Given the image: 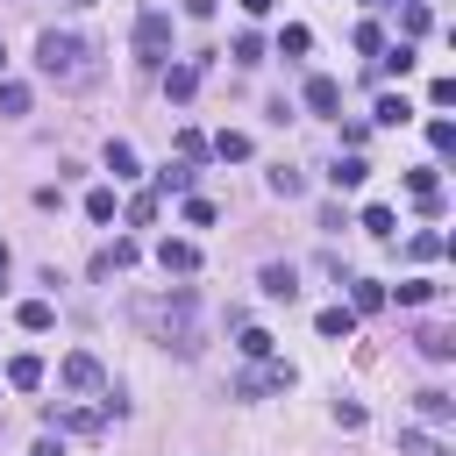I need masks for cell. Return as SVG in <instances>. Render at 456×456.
I'll return each instance as SVG.
<instances>
[{
	"label": "cell",
	"mask_w": 456,
	"mask_h": 456,
	"mask_svg": "<svg viewBox=\"0 0 456 456\" xmlns=\"http://www.w3.org/2000/svg\"><path fill=\"white\" fill-rule=\"evenodd\" d=\"M428 299H435L428 278H406V285H399V306H428Z\"/></svg>",
	"instance_id": "obj_32"
},
{
	"label": "cell",
	"mask_w": 456,
	"mask_h": 456,
	"mask_svg": "<svg viewBox=\"0 0 456 456\" xmlns=\"http://www.w3.org/2000/svg\"><path fill=\"white\" fill-rule=\"evenodd\" d=\"M36 71L50 78V86H93V43H78V36H64V28H43L36 36Z\"/></svg>",
	"instance_id": "obj_1"
},
{
	"label": "cell",
	"mask_w": 456,
	"mask_h": 456,
	"mask_svg": "<svg viewBox=\"0 0 456 456\" xmlns=\"http://www.w3.org/2000/svg\"><path fill=\"white\" fill-rule=\"evenodd\" d=\"M228 57H235V64H264V36H256V28H242V36L228 43Z\"/></svg>",
	"instance_id": "obj_18"
},
{
	"label": "cell",
	"mask_w": 456,
	"mask_h": 456,
	"mask_svg": "<svg viewBox=\"0 0 456 456\" xmlns=\"http://www.w3.org/2000/svg\"><path fill=\"white\" fill-rule=\"evenodd\" d=\"M399 456H449V449H442L435 435H420V428H406V435H399Z\"/></svg>",
	"instance_id": "obj_20"
},
{
	"label": "cell",
	"mask_w": 456,
	"mask_h": 456,
	"mask_svg": "<svg viewBox=\"0 0 456 456\" xmlns=\"http://www.w3.org/2000/svg\"><path fill=\"white\" fill-rule=\"evenodd\" d=\"M314 328H321L328 342H342V335H356V314H349V306H321V314H314Z\"/></svg>",
	"instance_id": "obj_14"
},
{
	"label": "cell",
	"mask_w": 456,
	"mask_h": 456,
	"mask_svg": "<svg viewBox=\"0 0 456 456\" xmlns=\"http://www.w3.org/2000/svg\"><path fill=\"white\" fill-rule=\"evenodd\" d=\"M100 420H107V413H93V406H71L57 428H71V435H100Z\"/></svg>",
	"instance_id": "obj_23"
},
{
	"label": "cell",
	"mask_w": 456,
	"mask_h": 456,
	"mask_svg": "<svg viewBox=\"0 0 456 456\" xmlns=\"http://www.w3.org/2000/svg\"><path fill=\"white\" fill-rule=\"evenodd\" d=\"M107 171H114V178H135V150H128V142H107Z\"/></svg>",
	"instance_id": "obj_25"
},
{
	"label": "cell",
	"mask_w": 456,
	"mask_h": 456,
	"mask_svg": "<svg viewBox=\"0 0 456 456\" xmlns=\"http://www.w3.org/2000/svg\"><path fill=\"white\" fill-rule=\"evenodd\" d=\"M86 214H93V221H114V185H93V192H86Z\"/></svg>",
	"instance_id": "obj_26"
},
{
	"label": "cell",
	"mask_w": 456,
	"mask_h": 456,
	"mask_svg": "<svg viewBox=\"0 0 456 456\" xmlns=\"http://www.w3.org/2000/svg\"><path fill=\"white\" fill-rule=\"evenodd\" d=\"M406 256H413V264H428V256H442V235H435V228H420V235L406 242Z\"/></svg>",
	"instance_id": "obj_28"
},
{
	"label": "cell",
	"mask_w": 456,
	"mask_h": 456,
	"mask_svg": "<svg viewBox=\"0 0 456 456\" xmlns=\"http://www.w3.org/2000/svg\"><path fill=\"white\" fill-rule=\"evenodd\" d=\"M14 321H21L28 335H50V321H57V306H50V299H21V306H14Z\"/></svg>",
	"instance_id": "obj_13"
},
{
	"label": "cell",
	"mask_w": 456,
	"mask_h": 456,
	"mask_svg": "<svg viewBox=\"0 0 456 456\" xmlns=\"http://www.w3.org/2000/svg\"><path fill=\"white\" fill-rule=\"evenodd\" d=\"M363 178H370V164H363V157H335V171H328V185H335V192H356Z\"/></svg>",
	"instance_id": "obj_12"
},
{
	"label": "cell",
	"mask_w": 456,
	"mask_h": 456,
	"mask_svg": "<svg viewBox=\"0 0 456 456\" xmlns=\"http://www.w3.org/2000/svg\"><path fill=\"white\" fill-rule=\"evenodd\" d=\"M0 271H7V242H0Z\"/></svg>",
	"instance_id": "obj_43"
},
{
	"label": "cell",
	"mask_w": 456,
	"mask_h": 456,
	"mask_svg": "<svg viewBox=\"0 0 456 456\" xmlns=\"http://www.w3.org/2000/svg\"><path fill=\"white\" fill-rule=\"evenodd\" d=\"M306 107H314V114H335V107H342V86H335V78H306Z\"/></svg>",
	"instance_id": "obj_16"
},
{
	"label": "cell",
	"mask_w": 456,
	"mask_h": 456,
	"mask_svg": "<svg viewBox=\"0 0 456 456\" xmlns=\"http://www.w3.org/2000/svg\"><path fill=\"white\" fill-rule=\"evenodd\" d=\"M420 420H428V428H449V420H456V399H449L442 385H428V392H420Z\"/></svg>",
	"instance_id": "obj_10"
},
{
	"label": "cell",
	"mask_w": 456,
	"mask_h": 456,
	"mask_svg": "<svg viewBox=\"0 0 456 456\" xmlns=\"http://www.w3.org/2000/svg\"><path fill=\"white\" fill-rule=\"evenodd\" d=\"M0 114H28V86H14V78H0Z\"/></svg>",
	"instance_id": "obj_24"
},
{
	"label": "cell",
	"mask_w": 456,
	"mask_h": 456,
	"mask_svg": "<svg viewBox=\"0 0 456 456\" xmlns=\"http://www.w3.org/2000/svg\"><path fill=\"white\" fill-rule=\"evenodd\" d=\"M164 192H192V164H164V171H157V200H164Z\"/></svg>",
	"instance_id": "obj_19"
},
{
	"label": "cell",
	"mask_w": 456,
	"mask_h": 456,
	"mask_svg": "<svg viewBox=\"0 0 456 456\" xmlns=\"http://www.w3.org/2000/svg\"><path fill=\"white\" fill-rule=\"evenodd\" d=\"M242 14H271V0H242Z\"/></svg>",
	"instance_id": "obj_42"
},
{
	"label": "cell",
	"mask_w": 456,
	"mask_h": 456,
	"mask_svg": "<svg viewBox=\"0 0 456 456\" xmlns=\"http://www.w3.org/2000/svg\"><path fill=\"white\" fill-rule=\"evenodd\" d=\"M335 428H349V435H356V428H363V406H356V399H335Z\"/></svg>",
	"instance_id": "obj_39"
},
{
	"label": "cell",
	"mask_w": 456,
	"mask_h": 456,
	"mask_svg": "<svg viewBox=\"0 0 456 456\" xmlns=\"http://www.w3.org/2000/svg\"><path fill=\"white\" fill-rule=\"evenodd\" d=\"M185 221H192V228H207V221H214V200H200V192H185Z\"/></svg>",
	"instance_id": "obj_38"
},
{
	"label": "cell",
	"mask_w": 456,
	"mask_h": 456,
	"mask_svg": "<svg viewBox=\"0 0 456 456\" xmlns=\"http://www.w3.org/2000/svg\"><path fill=\"white\" fill-rule=\"evenodd\" d=\"M7 385H14V392H36V385H43V356H14V363H7Z\"/></svg>",
	"instance_id": "obj_17"
},
{
	"label": "cell",
	"mask_w": 456,
	"mask_h": 456,
	"mask_svg": "<svg viewBox=\"0 0 456 456\" xmlns=\"http://www.w3.org/2000/svg\"><path fill=\"white\" fill-rule=\"evenodd\" d=\"M399 21H406V36H428V7H420V0H406V7H399Z\"/></svg>",
	"instance_id": "obj_34"
},
{
	"label": "cell",
	"mask_w": 456,
	"mask_h": 456,
	"mask_svg": "<svg viewBox=\"0 0 456 456\" xmlns=\"http://www.w3.org/2000/svg\"><path fill=\"white\" fill-rule=\"evenodd\" d=\"M242 356L264 363V356H271V335H264V328H242Z\"/></svg>",
	"instance_id": "obj_33"
},
{
	"label": "cell",
	"mask_w": 456,
	"mask_h": 456,
	"mask_svg": "<svg viewBox=\"0 0 456 456\" xmlns=\"http://www.w3.org/2000/svg\"><path fill=\"white\" fill-rule=\"evenodd\" d=\"M0 64H7V43H0Z\"/></svg>",
	"instance_id": "obj_44"
},
{
	"label": "cell",
	"mask_w": 456,
	"mask_h": 456,
	"mask_svg": "<svg viewBox=\"0 0 456 456\" xmlns=\"http://www.w3.org/2000/svg\"><path fill=\"white\" fill-rule=\"evenodd\" d=\"M142 321L157 328V342H171L178 356H192L200 349V299H192V285H171L164 299H150L142 306Z\"/></svg>",
	"instance_id": "obj_2"
},
{
	"label": "cell",
	"mask_w": 456,
	"mask_h": 456,
	"mask_svg": "<svg viewBox=\"0 0 456 456\" xmlns=\"http://www.w3.org/2000/svg\"><path fill=\"white\" fill-rule=\"evenodd\" d=\"M178 157H185V164L207 157V135H200V128H178Z\"/></svg>",
	"instance_id": "obj_37"
},
{
	"label": "cell",
	"mask_w": 456,
	"mask_h": 456,
	"mask_svg": "<svg viewBox=\"0 0 456 456\" xmlns=\"http://www.w3.org/2000/svg\"><path fill=\"white\" fill-rule=\"evenodd\" d=\"M406 192H413V207H420V214H435V207H442V178H435V171H406Z\"/></svg>",
	"instance_id": "obj_8"
},
{
	"label": "cell",
	"mask_w": 456,
	"mask_h": 456,
	"mask_svg": "<svg viewBox=\"0 0 456 456\" xmlns=\"http://www.w3.org/2000/svg\"><path fill=\"white\" fill-rule=\"evenodd\" d=\"M356 50H363V57H378V50H385V36H378V21H356Z\"/></svg>",
	"instance_id": "obj_36"
},
{
	"label": "cell",
	"mask_w": 456,
	"mask_h": 456,
	"mask_svg": "<svg viewBox=\"0 0 456 456\" xmlns=\"http://www.w3.org/2000/svg\"><path fill=\"white\" fill-rule=\"evenodd\" d=\"M413 342H420V356H428V363H449V356H456V335H449V328H420Z\"/></svg>",
	"instance_id": "obj_15"
},
{
	"label": "cell",
	"mask_w": 456,
	"mask_h": 456,
	"mask_svg": "<svg viewBox=\"0 0 456 456\" xmlns=\"http://www.w3.org/2000/svg\"><path fill=\"white\" fill-rule=\"evenodd\" d=\"M306 43H314V36H306V28H299V21H292V28H285V36H278V50H285V57H306Z\"/></svg>",
	"instance_id": "obj_35"
},
{
	"label": "cell",
	"mask_w": 456,
	"mask_h": 456,
	"mask_svg": "<svg viewBox=\"0 0 456 456\" xmlns=\"http://www.w3.org/2000/svg\"><path fill=\"white\" fill-rule=\"evenodd\" d=\"M128 221L150 228V221H157V192H135V200H128Z\"/></svg>",
	"instance_id": "obj_31"
},
{
	"label": "cell",
	"mask_w": 456,
	"mask_h": 456,
	"mask_svg": "<svg viewBox=\"0 0 456 456\" xmlns=\"http://www.w3.org/2000/svg\"><path fill=\"white\" fill-rule=\"evenodd\" d=\"M200 93V64H164V100H192Z\"/></svg>",
	"instance_id": "obj_7"
},
{
	"label": "cell",
	"mask_w": 456,
	"mask_h": 456,
	"mask_svg": "<svg viewBox=\"0 0 456 456\" xmlns=\"http://www.w3.org/2000/svg\"><path fill=\"white\" fill-rule=\"evenodd\" d=\"M135 256H142V249H135L128 235H114V242H107V249L93 256V278H114V271H135Z\"/></svg>",
	"instance_id": "obj_4"
},
{
	"label": "cell",
	"mask_w": 456,
	"mask_h": 456,
	"mask_svg": "<svg viewBox=\"0 0 456 456\" xmlns=\"http://www.w3.org/2000/svg\"><path fill=\"white\" fill-rule=\"evenodd\" d=\"M28 456H64V449H57V435H43V442H36Z\"/></svg>",
	"instance_id": "obj_41"
},
{
	"label": "cell",
	"mask_w": 456,
	"mask_h": 456,
	"mask_svg": "<svg viewBox=\"0 0 456 456\" xmlns=\"http://www.w3.org/2000/svg\"><path fill=\"white\" fill-rule=\"evenodd\" d=\"M214 150H221L228 164H242V157H249V135H242V128H221V135H214Z\"/></svg>",
	"instance_id": "obj_21"
},
{
	"label": "cell",
	"mask_w": 456,
	"mask_h": 456,
	"mask_svg": "<svg viewBox=\"0 0 456 456\" xmlns=\"http://www.w3.org/2000/svg\"><path fill=\"white\" fill-rule=\"evenodd\" d=\"M428 142L449 157V150H456V121H442V114H435V121H428Z\"/></svg>",
	"instance_id": "obj_29"
},
{
	"label": "cell",
	"mask_w": 456,
	"mask_h": 456,
	"mask_svg": "<svg viewBox=\"0 0 456 456\" xmlns=\"http://www.w3.org/2000/svg\"><path fill=\"white\" fill-rule=\"evenodd\" d=\"M256 285H264V299H299V271L292 264H264Z\"/></svg>",
	"instance_id": "obj_6"
},
{
	"label": "cell",
	"mask_w": 456,
	"mask_h": 456,
	"mask_svg": "<svg viewBox=\"0 0 456 456\" xmlns=\"http://www.w3.org/2000/svg\"><path fill=\"white\" fill-rule=\"evenodd\" d=\"M363 228H370L378 242H392V228H399V221H392V207H363Z\"/></svg>",
	"instance_id": "obj_27"
},
{
	"label": "cell",
	"mask_w": 456,
	"mask_h": 456,
	"mask_svg": "<svg viewBox=\"0 0 456 456\" xmlns=\"http://www.w3.org/2000/svg\"><path fill=\"white\" fill-rule=\"evenodd\" d=\"M378 64H385V71H399V78H406V71H413V50H406V43H399V50H385V57H378Z\"/></svg>",
	"instance_id": "obj_40"
},
{
	"label": "cell",
	"mask_w": 456,
	"mask_h": 456,
	"mask_svg": "<svg viewBox=\"0 0 456 456\" xmlns=\"http://www.w3.org/2000/svg\"><path fill=\"white\" fill-rule=\"evenodd\" d=\"M64 385H78V392H93V385H100V356H86V349H71V356H64Z\"/></svg>",
	"instance_id": "obj_9"
},
{
	"label": "cell",
	"mask_w": 456,
	"mask_h": 456,
	"mask_svg": "<svg viewBox=\"0 0 456 456\" xmlns=\"http://www.w3.org/2000/svg\"><path fill=\"white\" fill-rule=\"evenodd\" d=\"M157 264H164V271H178V278H192V271H200V249H192V242H171V235H164V242H157Z\"/></svg>",
	"instance_id": "obj_5"
},
{
	"label": "cell",
	"mask_w": 456,
	"mask_h": 456,
	"mask_svg": "<svg viewBox=\"0 0 456 456\" xmlns=\"http://www.w3.org/2000/svg\"><path fill=\"white\" fill-rule=\"evenodd\" d=\"M135 57H142L150 71L171 64V14H164V7H142V14H135Z\"/></svg>",
	"instance_id": "obj_3"
},
{
	"label": "cell",
	"mask_w": 456,
	"mask_h": 456,
	"mask_svg": "<svg viewBox=\"0 0 456 456\" xmlns=\"http://www.w3.org/2000/svg\"><path fill=\"white\" fill-rule=\"evenodd\" d=\"M370 121H385V128H406V121H413V107H406V93H378V107H370Z\"/></svg>",
	"instance_id": "obj_11"
},
{
	"label": "cell",
	"mask_w": 456,
	"mask_h": 456,
	"mask_svg": "<svg viewBox=\"0 0 456 456\" xmlns=\"http://www.w3.org/2000/svg\"><path fill=\"white\" fill-rule=\"evenodd\" d=\"M299 185H306V178H299V171H292V164H278V171H271V192H278V200H292V192H299Z\"/></svg>",
	"instance_id": "obj_30"
},
{
	"label": "cell",
	"mask_w": 456,
	"mask_h": 456,
	"mask_svg": "<svg viewBox=\"0 0 456 456\" xmlns=\"http://www.w3.org/2000/svg\"><path fill=\"white\" fill-rule=\"evenodd\" d=\"M378 306H385V285L378 278H356V306L349 314H378Z\"/></svg>",
	"instance_id": "obj_22"
}]
</instances>
